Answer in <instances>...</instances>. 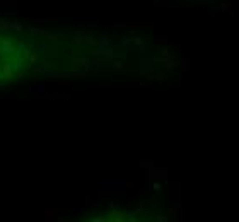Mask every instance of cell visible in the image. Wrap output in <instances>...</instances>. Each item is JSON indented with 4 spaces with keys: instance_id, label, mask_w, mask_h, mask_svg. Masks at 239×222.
I'll list each match as a JSON object with an SVG mask.
<instances>
[{
    "instance_id": "cell-1",
    "label": "cell",
    "mask_w": 239,
    "mask_h": 222,
    "mask_svg": "<svg viewBox=\"0 0 239 222\" xmlns=\"http://www.w3.org/2000/svg\"><path fill=\"white\" fill-rule=\"evenodd\" d=\"M28 36L0 29V85L22 79L33 68V46Z\"/></svg>"
}]
</instances>
